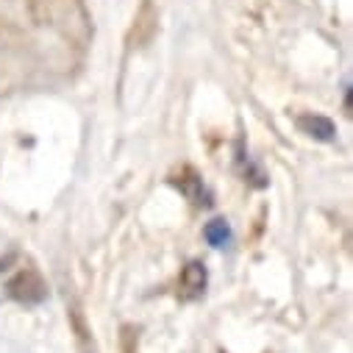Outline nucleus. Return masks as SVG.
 Returning <instances> with one entry per match:
<instances>
[{
    "mask_svg": "<svg viewBox=\"0 0 353 353\" xmlns=\"http://www.w3.org/2000/svg\"><path fill=\"white\" fill-rule=\"evenodd\" d=\"M9 295L17 298V301H26V303H39L48 292H45V284L39 281L37 273L23 270V273L9 284Z\"/></svg>",
    "mask_w": 353,
    "mask_h": 353,
    "instance_id": "1",
    "label": "nucleus"
},
{
    "mask_svg": "<svg viewBox=\"0 0 353 353\" xmlns=\"http://www.w3.org/2000/svg\"><path fill=\"white\" fill-rule=\"evenodd\" d=\"M206 281H209V276H206L203 264L201 261H190L187 268L181 270V292H184V298L187 301L201 298L203 290H206Z\"/></svg>",
    "mask_w": 353,
    "mask_h": 353,
    "instance_id": "2",
    "label": "nucleus"
},
{
    "mask_svg": "<svg viewBox=\"0 0 353 353\" xmlns=\"http://www.w3.org/2000/svg\"><path fill=\"white\" fill-rule=\"evenodd\" d=\"M298 128H301L306 137L320 139V142H331L334 134H336L334 120H328V117H323V114H301V117H298Z\"/></svg>",
    "mask_w": 353,
    "mask_h": 353,
    "instance_id": "3",
    "label": "nucleus"
},
{
    "mask_svg": "<svg viewBox=\"0 0 353 353\" xmlns=\"http://www.w3.org/2000/svg\"><path fill=\"white\" fill-rule=\"evenodd\" d=\"M203 236H206V242L212 248H225L231 242V225H228V220H223V217L209 220L206 228H203Z\"/></svg>",
    "mask_w": 353,
    "mask_h": 353,
    "instance_id": "4",
    "label": "nucleus"
}]
</instances>
